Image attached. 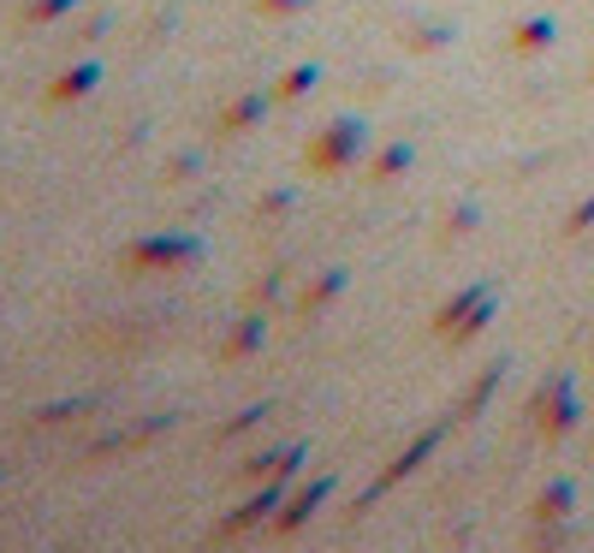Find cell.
<instances>
[{"label": "cell", "mask_w": 594, "mask_h": 553, "mask_svg": "<svg viewBox=\"0 0 594 553\" xmlns=\"http://www.w3.org/2000/svg\"><path fill=\"white\" fill-rule=\"evenodd\" d=\"M470 227H476V209H470V202H458V215L446 220V232H452V239H463Z\"/></svg>", "instance_id": "cb8c5ba5"}, {"label": "cell", "mask_w": 594, "mask_h": 553, "mask_svg": "<svg viewBox=\"0 0 594 553\" xmlns=\"http://www.w3.org/2000/svg\"><path fill=\"white\" fill-rule=\"evenodd\" d=\"M410 161H416V149H410V144H387V149L375 155V167H368V179L387 185V179H398V173H405Z\"/></svg>", "instance_id": "5bb4252c"}, {"label": "cell", "mask_w": 594, "mask_h": 553, "mask_svg": "<svg viewBox=\"0 0 594 553\" xmlns=\"http://www.w3.org/2000/svg\"><path fill=\"white\" fill-rule=\"evenodd\" d=\"M95 84H102V60H84V66L60 72L54 84H48V102H54V107H66V102H84Z\"/></svg>", "instance_id": "9c48e42d"}, {"label": "cell", "mask_w": 594, "mask_h": 553, "mask_svg": "<svg viewBox=\"0 0 594 553\" xmlns=\"http://www.w3.org/2000/svg\"><path fill=\"white\" fill-rule=\"evenodd\" d=\"M345 286H351V268H327V274H315L310 286H303V298H298L303 322H321V315L345 298Z\"/></svg>", "instance_id": "8992f818"}, {"label": "cell", "mask_w": 594, "mask_h": 553, "mask_svg": "<svg viewBox=\"0 0 594 553\" xmlns=\"http://www.w3.org/2000/svg\"><path fill=\"white\" fill-rule=\"evenodd\" d=\"M363 149H368V125L363 119H333L327 132L303 149V167L310 173H345V167H357Z\"/></svg>", "instance_id": "7a4b0ae2"}, {"label": "cell", "mask_w": 594, "mask_h": 553, "mask_svg": "<svg viewBox=\"0 0 594 553\" xmlns=\"http://www.w3.org/2000/svg\"><path fill=\"white\" fill-rule=\"evenodd\" d=\"M262 340H268V310L256 304V310L238 315V327L227 334V345H220V357H227V363H244V357L262 352Z\"/></svg>", "instance_id": "52a82bcc"}, {"label": "cell", "mask_w": 594, "mask_h": 553, "mask_svg": "<svg viewBox=\"0 0 594 553\" xmlns=\"http://www.w3.org/2000/svg\"><path fill=\"white\" fill-rule=\"evenodd\" d=\"M446 435H452V417H440V422H435V429H423V435H416V440H410V447H405V452H398V458H393V465H387V470H381V477H375V482H368V488H363V500H357V512H368V505H375V500H387V494H393V488H398V482H405V477H410V470H423V458H435V452H440V440H446Z\"/></svg>", "instance_id": "3957f363"}, {"label": "cell", "mask_w": 594, "mask_h": 553, "mask_svg": "<svg viewBox=\"0 0 594 553\" xmlns=\"http://www.w3.org/2000/svg\"><path fill=\"white\" fill-rule=\"evenodd\" d=\"M0 482H7V465H0Z\"/></svg>", "instance_id": "4316f807"}, {"label": "cell", "mask_w": 594, "mask_h": 553, "mask_svg": "<svg viewBox=\"0 0 594 553\" xmlns=\"http://www.w3.org/2000/svg\"><path fill=\"white\" fill-rule=\"evenodd\" d=\"M77 7H84V0H30L19 12V24H54V19H72Z\"/></svg>", "instance_id": "9a60e30c"}, {"label": "cell", "mask_w": 594, "mask_h": 553, "mask_svg": "<svg viewBox=\"0 0 594 553\" xmlns=\"http://www.w3.org/2000/svg\"><path fill=\"white\" fill-rule=\"evenodd\" d=\"M285 482H292V470H280V477H268V488H256L250 500H238L227 518L215 524V542H227V535H244V530H256L262 518H274L280 512V500H285Z\"/></svg>", "instance_id": "277c9868"}, {"label": "cell", "mask_w": 594, "mask_h": 553, "mask_svg": "<svg viewBox=\"0 0 594 553\" xmlns=\"http://www.w3.org/2000/svg\"><path fill=\"white\" fill-rule=\"evenodd\" d=\"M197 167H202L197 155H173V167H167V173H173V185H185V179H190V173H197Z\"/></svg>", "instance_id": "d4e9b609"}, {"label": "cell", "mask_w": 594, "mask_h": 553, "mask_svg": "<svg viewBox=\"0 0 594 553\" xmlns=\"http://www.w3.org/2000/svg\"><path fill=\"white\" fill-rule=\"evenodd\" d=\"M107 24H114V19H107V12H95V19L77 24V42H102V36H107Z\"/></svg>", "instance_id": "7402d4cb"}, {"label": "cell", "mask_w": 594, "mask_h": 553, "mask_svg": "<svg viewBox=\"0 0 594 553\" xmlns=\"http://www.w3.org/2000/svg\"><path fill=\"white\" fill-rule=\"evenodd\" d=\"M197 257H202V239L197 232H179V227L125 244V268H132V274H173V268H190Z\"/></svg>", "instance_id": "6da1fadb"}, {"label": "cell", "mask_w": 594, "mask_h": 553, "mask_svg": "<svg viewBox=\"0 0 594 553\" xmlns=\"http://www.w3.org/2000/svg\"><path fill=\"white\" fill-rule=\"evenodd\" d=\"M280 286H285V274H268V280H262V286H256V304H262V310H268V304H274V298H280Z\"/></svg>", "instance_id": "484cf974"}, {"label": "cell", "mask_w": 594, "mask_h": 553, "mask_svg": "<svg viewBox=\"0 0 594 553\" xmlns=\"http://www.w3.org/2000/svg\"><path fill=\"white\" fill-rule=\"evenodd\" d=\"M452 36H458L452 24H416V30H410V49H416V54H428V49H446Z\"/></svg>", "instance_id": "e0dca14e"}, {"label": "cell", "mask_w": 594, "mask_h": 553, "mask_svg": "<svg viewBox=\"0 0 594 553\" xmlns=\"http://www.w3.org/2000/svg\"><path fill=\"white\" fill-rule=\"evenodd\" d=\"M548 36H553V30L535 19V24H523V30H518V49H541V42H548Z\"/></svg>", "instance_id": "603a6c76"}, {"label": "cell", "mask_w": 594, "mask_h": 553, "mask_svg": "<svg viewBox=\"0 0 594 553\" xmlns=\"http://www.w3.org/2000/svg\"><path fill=\"white\" fill-rule=\"evenodd\" d=\"M500 382H506V369H500V363H493V369H481L476 382H470V393H463V399H458L452 422H470V417H481V405H488L493 393H500Z\"/></svg>", "instance_id": "8fae6325"}, {"label": "cell", "mask_w": 594, "mask_h": 553, "mask_svg": "<svg viewBox=\"0 0 594 553\" xmlns=\"http://www.w3.org/2000/svg\"><path fill=\"white\" fill-rule=\"evenodd\" d=\"M535 410H541V429H548V435H559V429H565V422L576 417V405L565 399V387H559V382H553V393L541 387V399H535Z\"/></svg>", "instance_id": "7c38bea8"}, {"label": "cell", "mask_w": 594, "mask_h": 553, "mask_svg": "<svg viewBox=\"0 0 594 553\" xmlns=\"http://www.w3.org/2000/svg\"><path fill=\"white\" fill-rule=\"evenodd\" d=\"M274 417V399H256V405H244L232 422H220L215 429V440H238V435H250V429H262V422Z\"/></svg>", "instance_id": "4fadbf2b"}, {"label": "cell", "mask_w": 594, "mask_h": 553, "mask_svg": "<svg viewBox=\"0 0 594 553\" xmlns=\"http://www.w3.org/2000/svg\"><path fill=\"white\" fill-rule=\"evenodd\" d=\"M333 488H340V477H333V470H327V477H315V482H303L298 494H285V500H280L274 524H280L285 535H292V530H303V524H310V518L321 512V505H327V494H333Z\"/></svg>", "instance_id": "5b68a950"}, {"label": "cell", "mask_w": 594, "mask_h": 553, "mask_svg": "<svg viewBox=\"0 0 594 553\" xmlns=\"http://www.w3.org/2000/svg\"><path fill=\"white\" fill-rule=\"evenodd\" d=\"M315 84H321V66L310 60V66H292V72L280 77V90H274V96H280V102H298V96H310Z\"/></svg>", "instance_id": "2e32d148"}, {"label": "cell", "mask_w": 594, "mask_h": 553, "mask_svg": "<svg viewBox=\"0 0 594 553\" xmlns=\"http://www.w3.org/2000/svg\"><path fill=\"white\" fill-rule=\"evenodd\" d=\"M481 298H493V286H488V280H476V286H463V292H452V298H446V304L435 310V334L446 340V334H452V327L463 322V315H470V310L481 304Z\"/></svg>", "instance_id": "30bf717a"}, {"label": "cell", "mask_w": 594, "mask_h": 553, "mask_svg": "<svg viewBox=\"0 0 594 553\" xmlns=\"http://www.w3.org/2000/svg\"><path fill=\"white\" fill-rule=\"evenodd\" d=\"M268 107H274V102H268L262 90H250V96H238V102L227 107V114L215 119V137H244V132H256V125L268 119Z\"/></svg>", "instance_id": "ba28073f"}, {"label": "cell", "mask_w": 594, "mask_h": 553, "mask_svg": "<svg viewBox=\"0 0 594 553\" xmlns=\"http://www.w3.org/2000/svg\"><path fill=\"white\" fill-rule=\"evenodd\" d=\"M315 0H256V12L262 19H298V12H310Z\"/></svg>", "instance_id": "ffe728a7"}, {"label": "cell", "mask_w": 594, "mask_h": 553, "mask_svg": "<svg viewBox=\"0 0 594 553\" xmlns=\"http://www.w3.org/2000/svg\"><path fill=\"white\" fill-rule=\"evenodd\" d=\"M292 202H298V185H280V191H268V197H262V209H256V215H262V220H280L285 209H292Z\"/></svg>", "instance_id": "d6986e66"}, {"label": "cell", "mask_w": 594, "mask_h": 553, "mask_svg": "<svg viewBox=\"0 0 594 553\" xmlns=\"http://www.w3.org/2000/svg\"><path fill=\"white\" fill-rule=\"evenodd\" d=\"M77 410H90V399H54V405L37 410V422H66V417H77Z\"/></svg>", "instance_id": "44dd1931"}, {"label": "cell", "mask_w": 594, "mask_h": 553, "mask_svg": "<svg viewBox=\"0 0 594 553\" xmlns=\"http://www.w3.org/2000/svg\"><path fill=\"white\" fill-rule=\"evenodd\" d=\"M167 429H179V417H173V410H155V417H143L137 429H132V440L143 447V440H155V435H167Z\"/></svg>", "instance_id": "ac0fdd59"}]
</instances>
